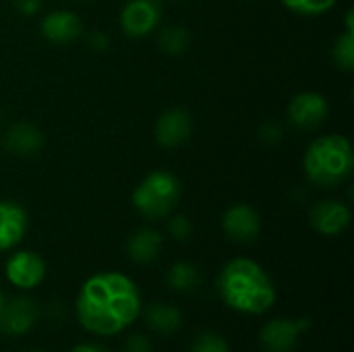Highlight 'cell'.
<instances>
[{"label":"cell","instance_id":"484cf974","mask_svg":"<svg viewBox=\"0 0 354 352\" xmlns=\"http://www.w3.org/2000/svg\"><path fill=\"white\" fill-rule=\"evenodd\" d=\"M15 8L23 17H33L41 8V0H12Z\"/></svg>","mask_w":354,"mask_h":352},{"label":"cell","instance_id":"3957f363","mask_svg":"<svg viewBox=\"0 0 354 352\" xmlns=\"http://www.w3.org/2000/svg\"><path fill=\"white\" fill-rule=\"evenodd\" d=\"M354 168L353 145L344 135H322L305 151L303 170L307 178L324 189L342 185Z\"/></svg>","mask_w":354,"mask_h":352},{"label":"cell","instance_id":"f1b7e54d","mask_svg":"<svg viewBox=\"0 0 354 352\" xmlns=\"http://www.w3.org/2000/svg\"><path fill=\"white\" fill-rule=\"evenodd\" d=\"M2 305H4V295L0 293V309H2Z\"/></svg>","mask_w":354,"mask_h":352},{"label":"cell","instance_id":"d6986e66","mask_svg":"<svg viewBox=\"0 0 354 352\" xmlns=\"http://www.w3.org/2000/svg\"><path fill=\"white\" fill-rule=\"evenodd\" d=\"M334 64L342 71H353L354 66V29H353V10L346 12V31L338 35L334 50H332Z\"/></svg>","mask_w":354,"mask_h":352},{"label":"cell","instance_id":"5b68a950","mask_svg":"<svg viewBox=\"0 0 354 352\" xmlns=\"http://www.w3.org/2000/svg\"><path fill=\"white\" fill-rule=\"evenodd\" d=\"M309 330V319H286L278 317L268 322L259 332V344L263 352H292L299 338Z\"/></svg>","mask_w":354,"mask_h":352},{"label":"cell","instance_id":"44dd1931","mask_svg":"<svg viewBox=\"0 0 354 352\" xmlns=\"http://www.w3.org/2000/svg\"><path fill=\"white\" fill-rule=\"evenodd\" d=\"M280 2L297 15L315 17V15H324L330 8H334V4L338 0H280Z\"/></svg>","mask_w":354,"mask_h":352},{"label":"cell","instance_id":"9a60e30c","mask_svg":"<svg viewBox=\"0 0 354 352\" xmlns=\"http://www.w3.org/2000/svg\"><path fill=\"white\" fill-rule=\"evenodd\" d=\"M4 145L10 154L29 158V156H35L44 147V135L31 122H17L8 129L4 137Z\"/></svg>","mask_w":354,"mask_h":352},{"label":"cell","instance_id":"f546056e","mask_svg":"<svg viewBox=\"0 0 354 352\" xmlns=\"http://www.w3.org/2000/svg\"><path fill=\"white\" fill-rule=\"evenodd\" d=\"M25 352H44V351H35V349H33V351H25Z\"/></svg>","mask_w":354,"mask_h":352},{"label":"cell","instance_id":"7c38bea8","mask_svg":"<svg viewBox=\"0 0 354 352\" xmlns=\"http://www.w3.org/2000/svg\"><path fill=\"white\" fill-rule=\"evenodd\" d=\"M193 131V120L191 114L183 108H170L166 110L158 122H156V141L162 147H178L185 141H189Z\"/></svg>","mask_w":354,"mask_h":352},{"label":"cell","instance_id":"8992f818","mask_svg":"<svg viewBox=\"0 0 354 352\" xmlns=\"http://www.w3.org/2000/svg\"><path fill=\"white\" fill-rule=\"evenodd\" d=\"M330 114L328 98L319 91H301L288 104V120L301 131L319 129Z\"/></svg>","mask_w":354,"mask_h":352},{"label":"cell","instance_id":"4316f807","mask_svg":"<svg viewBox=\"0 0 354 352\" xmlns=\"http://www.w3.org/2000/svg\"><path fill=\"white\" fill-rule=\"evenodd\" d=\"M89 44H91L95 50H104V48L108 46V37H106L104 33H93V35L89 37Z\"/></svg>","mask_w":354,"mask_h":352},{"label":"cell","instance_id":"ffe728a7","mask_svg":"<svg viewBox=\"0 0 354 352\" xmlns=\"http://www.w3.org/2000/svg\"><path fill=\"white\" fill-rule=\"evenodd\" d=\"M189 46V31L178 27V25H172V27H166L162 33H160V48L166 52V54H172V56H178L187 50Z\"/></svg>","mask_w":354,"mask_h":352},{"label":"cell","instance_id":"cb8c5ba5","mask_svg":"<svg viewBox=\"0 0 354 352\" xmlns=\"http://www.w3.org/2000/svg\"><path fill=\"white\" fill-rule=\"evenodd\" d=\"M124 352H153V344L149 342L147 336L143 334H133L127 344H124Z\"/></svg>","mask_w":354,"mask_h":352},{"label":"cell","instance_id":"6da1fadb","mask_svg":"<svg viewBox=\"0 0 354 352\" xmlns=\"http://www.w3.org/2000/svg\"><path fill=\"white\" fill-rule=\"evenodd\" d=\"M141 313L137 284L120 272H102L87 278L77 297V319L95 336H116Z\"/></svg>","mask_w":354,"mask_h":352},{"label":"cell","instance_id":"ac0fdd59","mask_svg":"<svg viewBox=\"0 0 354 352\" xmlns=\"http://www.w3.org/2000/svg\"><path fill=\"white\" fill-rule=\"evenodd\" d=\"M201 282V274L193 263L178 261L166 274V284L176 293H193Z\"/></svg>","mask_w":354,"mask_h":352},{"label":"cell","instance_id":"30bf717a","mask_svg":"<svg viewBox=\"0 0 354 352\" xmlns=\"http://www.w3.org/2000/svg\"><path fill=\"white\" fill-rule=\"evenodd\" d=\"M37 317L39 309L29 297H15L4 301L0 309V332L6 336H23L31 332Z\"/></svg>","mask_w":354,"mask_h":352},{"label":"cell","instance_id":"9c48e42d","mask_svg":"<svg viewBox=\"0 0 354 352\" xmlns=\"http://www.w3.org/2000/svg\"><path fill=\"white\" fill-rule=\"evenodd\" d=\"M222 228L234 243H253L261 232V218L253 205L236 203L224 212Z\"/></svg>","mask_w":354,"mask_h":352},{"label":"cell","instance_id":"5bb4252c","mask_svg":"<svg viewBox=\"0 0 354 352\" xmlns=\"http://www.w3.org/2000/svg\"><path fill=\"white\" fill-rule=\"evenodd\" d=\"M41 35L52 44H68L81 35V19L73 10H52L41 19Z\"/></svg>","mask_w":354,"mask_h":352},{"label":"cell","instance_id":"603a6c76","mask_svg":"<svg viewBox=\"0 0 354 352\" xmlns=\"http://www.w3.org/2000/svg\"><path fill=\"white\" fill-rule=\"evenodd\" d=\"M191 222L185 218V216H174V218H170V222H168V232H170V237L172 239H176V241H187L189 237H191Z\"/></svg>","mask_w":354,"mask_h":352},{"label":"cell","instance_id":"4fadbf2b","mask_svg":"<svg viewBox=\"0 0 354 352\" xmlns=\"http://www.w3.org/2000/svg\"><path fill=\"white\" fill-rule=\"evenodd\" d=\"M27 212L21 203L2 199L0 201V251L17 247L27 232Z\"/></svg>","mask_w":354,"mask_h":352},{"label":"cell","instance_id":"ba28073f","mask_svg":"<svg viewBox=\"0 0 354 352\" xmlns=\"http://www.w3.org/2000/svg\"><path fill=\"white\" fill-rule=\"evenodd\" d=\"M6 280L21 290H31L39 286L46 278V261L33 251H17L8 257L4 266Z\"/></svg>","mask_w":354,"mask_h":352},{"label":"cell","instance_id":"277c9868","mask_svg":"<svg viewBox=\"0 0 354 352\" xmlns=\"http://www.w3.org/2000/svg\"><path fill=\"white\" fill-rule=\"evenodd\" d=\"M183 195L180 180L168 170L149 172L133 191V207L147 220L168 218Z\"/></svg>","mask_w":354,"mask_h":352},{"label":"cell","instance_id":"e0dca14e","mask_svg":"<svg viewBox=\"0 0 354 352\" xmlns=\"http://www.w3.org/2000/svg\"><path fill=\"white\" fill-rule=\"evenodd\" d=\"M147 326L158 334H172L183 326V313L170 303H153L145 311Z\"/></svg>","mask_w":354,"mask_h":352},{"label":"cell","instance_id":"7a4b0ae2","mask_svg":"<svg viewBox=\"0 0 354 352\" xmlns=\"http://www.w3.org/2000/svg\"><path fill=\"white\" fill-rule=\"evenodd\" d=\"M222 301L247 315H261L276 303V286L270 274L249 257H236L224 266L218 276Z\"/></svg>","mask_w":354,"mask_h":352},{"label":"cell","instance_id":"d4e9b609","mask_svg":"<svg viewBox=\"0 0 354 352\" xmlns=\"http://www.w3.org/2000/svg\"><path fill=\"white\" fill-rule=\"evenodd\" d=\"M259 137H261V141H266L268 145H274V143H278V141L282 139V129H280L276 122H268L266 127H261Z\"/></svg>","mask_w":354,"mask_h":352},{"label":"cell","instance_id":"8fae6325","mask_svg":"<svg viewBox=\"0 0 354 352\" xmlns=\"http://www.w3.org/2000/svg\"><path fill=\"white\" fill-rule=\"evenodd\" d=\"M353 220L351 207L338 199H324L313 205L309 214V222L315 232L324 237H338L342 234Z\"/></svg>","mask_w":354,"mask_h":352},{"label":"cell","instance_id":"7402d4cb","mask_svg":"<svg viewBox=\"0 0 354 352\" xmlns=\"http://www.w3.org/2000/svg\"><path fill=\"white\" fill-rule=\"evenodd\" d=\"M191 352H230V346L224 336L216 332H201L193 338Z\"/></svg>","mask_w":354,"mask_h":352},{"label":"cell","instance_id":"2e32d148","mask_svg":"<svg viewBox=\"0 0 354 352\" xmlns=\"http://www.w3.org/2000/svg\"><path fill=\"white\" fill-rule=\"evenodd\" d=\"M160 251H162V234L151 228H139L127 241V253L139 266H147L156 261Z\"/></svg>","mask_w":354,"mask_h":352},{"label":"cell","instance_id":"83f0119b","mask_svg":"<svg viewBox=\"0 0 354 352\" xmlns=\"http://www.w3.org/2000/svg\"><path fill=\"white\" fill-rule=\"evenodd\" d=\"M71 352H108L106 349H102V346H97V344H79V346H75Z\"/></svg>","mask_w":354,"mask_h":352},{"label":"cell","instance_id":"52a82bcc","mask_svg":"<svg viewBox=\"0 0 354 352\" xmlns=\"http://www.w3.org/2000/svg\"><path fill=\"white\" fill-rule=\"evenodd\" d=\"M162 19L160 0H127L120 10V27L129 37L149 35Z\"/></svg>","mask_w":354,"mask_h":352}]
</instances>
